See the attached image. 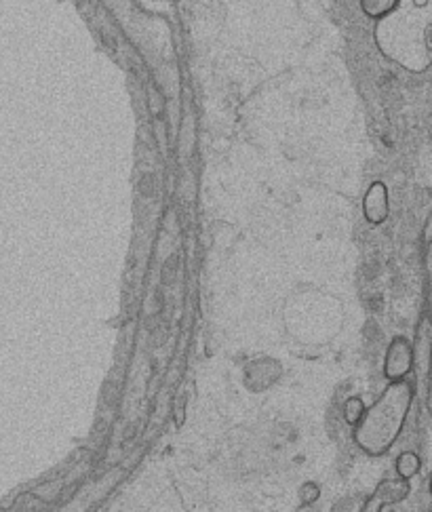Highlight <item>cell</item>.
<instances>
[{
    "instance_id": "cell-1",
    "label": "cell",
    "mask_w": 432,
    "mask_h": 512,
    "mask_svg": "<svg viewBox=\"0 0 432 512\" xmlns=\"http://www.w3.org/2000/svg\"><path fill=\"white\" fill-rule=\"evenodd\" d=\"M416 397V386L411 380L388 382L382 395L365 407L363 418L352 428V439L363 454L380 458L397 445Z\"/></svg>"
},
{
    "instance_id": "cell-2",
    "label": "cell",
    "mask_w": 432,
    "mask_h": 512,
    "mask_svg": "<svg viewBox=\"0 0 432 512\" xmlns=\"http://www.w3.org/2000/svg\"><path fill=\"white\" fill-rule=\"evenodd\" d=\"M378 43L388 59L409 72L432 66V0L426 5H399L378 24Z\"/></svg>"
},
{
    "instance_id": "cell-3",
    "label": "cell",
    "mask_w": 432,
    "mask_h": 512,
    "mask_svg": "<svg viewBox=\"0 0 432 512\" xmlns=\"http://www.w3.org/2000/svg\"><path fill=\"white\" fill-rule=\"evenodd\" d=\"M411 357H414L411 382L416 386V395L426 397L432 384V314L428 308L418 319L414 340H411Z\"/></svg>"
},
{
    "instance_id": "cell-4",
    "label": "cell",
    "mask_w": 432,
    "mask_h": 512,
    "mask_svg": "<svg viewBox=\"0 0 432 512\" xmlns=\"http://www.w3.org/2000/svg\"><path fill=\"white\" fill-rule=\"evenodd\" d=\"M411 367H414V357H411V340L405 336L392 338L386 354H384V378L388 382H403L411 378Z\"/></svg>"
},
{
    "instance_id": "cell-5",
    "label": "cell",
    "mask_w": 432,
    "mask_h": 512,
    "mask_svg": "<svg viewBox=\"0 0 432 512\" xmlns=\"http://www.w3.org/2000/svg\"><path fill=\"white\" fill-rule=\"evenodd\" d=\"M363 215L367 224L380 226L390 215V196L384 182H373L363 196Z\"/></svg>"
},
{
    "instance_id": "cell-6",
    "label": "cell",
    "mask_w": 432,
    "mask_h": 512,
    "mask_svg": "<svg viewBox=\"0 0 432 512\" xmlns=\"http://www.w3.org/2000/svg\"><path fill=\"white\" fill-rule=\"evenodd\" d=\"M386 506H397L401 502H405L411 496V481L405 479H384L382 483H378V487L373 489Z\"/></svg>"
},
{
    "instance_id": "cell-7",
    "label": "cell",
    "mask_w": 432,
    "mask_h": 512,
    "mask_svg": "<svg viewBox=\"0 0 432 512\" xmlns=\"http://www.w3.org/2000/svg\"><path fill=\"white\" fill-rule=\"evenodd\" d=\"M395 470H397L399 479H405V481L416 479L422 472V458L411 449L401 451V454L397 456V462H395Z\"/></svg>"
},
{
    "instance_id": "cell-8",
    "label": "cell",
    "mask_w": 432,
    "mask_h": 512,
    "mask_svg": "<svg viewBox=\"0 0 432 512\" xmlns=\"http://www.w3.org/2000/svg\"><path fill=\"white\" fill-rule=\"evenodd\" d=\"M363 13L369 19H376V22H382L390 13H395L403 0H359Z\"/></svg>"
},
{
    "instance_id": "cell-9",
    "label": "cell",
    "mask_w": 432,
    "mask_h": 512,
    "mask_svg": "<svg viewBox=\"0 0 432 512\" xmlns=\"http://www.w3.org/2000/svg\"><path fill=\"white\" fill-rule=\"evenodd\" d=\"M344 420L350 428H355L359 424V420L363 418L365 413V403L361 397H350L346 403H344Z\"/></svg>"
},
{
    "instance_id": "cell-10",
    "label": "cell",
    "mask_w": 432,
    "mask_h": 512,
    "mask_svg": "<svg viewBox=\"0 0 432 512\" xmlns=\"http://www.w3.org/2000/svg\"><path fill=\"white\" fill-rule=\"evenodd\" d=\"M384 508H388L376 494H371L369 498H367V502L363 504V508H361V512H384Z\"/></svg>"
},
{
    "instance_id": "cell-11",
    "label": "cell",
    "mask_w": 432,
    "mask_h": 512,
    "mask_svg": "<svg viewBox=\"0 0 432 512\" xmlns=\"http://www.w3.org/2000/svg\"><path fill=\"white\" fill-rule=\"evenodd\" d=\"M428 494L432 498V472H430V479H428Z\"/></svg>"
}]
</instances>
